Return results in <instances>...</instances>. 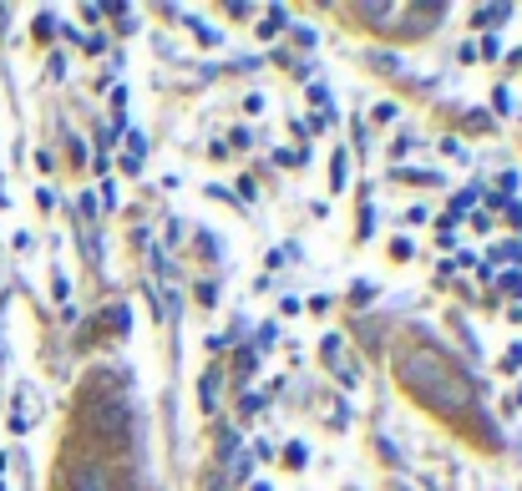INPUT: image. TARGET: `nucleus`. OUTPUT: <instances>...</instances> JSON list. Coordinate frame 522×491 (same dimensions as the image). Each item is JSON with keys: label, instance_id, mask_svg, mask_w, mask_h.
Wrapping results in <instances>:
<instances>
[{"label": "nucleus", "instance_id": "1", "mask_svg": "<svg viewBox=\"0 0 522 491\" xmlns=\"http://www.w3.org/2000/svg\"><path fill=\"white\" fill-rule=\"evenodd\" d=\"M401 380H406L421 400H431L436 411H462V405H467V385H462V375H457V370H446V360L431 355V350H411V355L401 360Z\"/></svg>", "mask_w": 522, "mask_h": 491}, {"label": "nucleus", "instance_id": "2", "mask_svg": "<svg viewBox=\"0 0 522 491\" xmlns=\"http://www.w3.org/2000/svg\"><path fill=\"white\" fill-rule=\"evenodd\" d=\"M71 491H112V476L102 466H82L77 476H71Z\"/></svg>", "mask_w": 522, "mask_h": 491}, {"label": "nucleus", "instance_id": "3", "mask_svg": "<svg viewBox=\"0 0 522 491\" xmlns=\"http://www.w3.org/2000/svg\"><path fill=\"white\" fill-rule=\"evenodd\" d=\"M274 31H284V6H274V11L264 16V26H259V36H274Z\"/></svg>", "mask_w": 522, "mask_h": 491}, {"label": "nucleus", "instance_id": "4", "mask_svg": "<svg viewBox=\"0 0 522 491\" xmlns=\"http://www.w3.org/2000/svg\"><path fill=\"white\" fill-rule=\"evenodd\" d=\"M112 330L127 335V309H122V304H112Z\"/></svg>", "mask_w": 522, "mask_h": 491}]
</instances>
